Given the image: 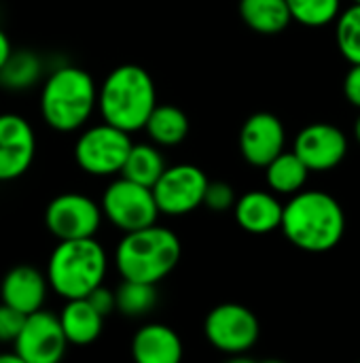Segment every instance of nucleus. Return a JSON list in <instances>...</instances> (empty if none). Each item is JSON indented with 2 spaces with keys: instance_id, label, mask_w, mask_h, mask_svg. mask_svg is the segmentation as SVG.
<instances>
[{
  "instance_id": "obj_1",
  "label": "nucleus",
  "mask_w": 360,
  "mask_h": 363,
  "mask_svg": "<svg viewBox=\"0 0 360 363\" xmlns=\"http://www.w3.org/2000/svg\"><path fill=\"white\" fill-rule=\"evenodd\" d=\"M280 230L299 251L329 253L346 234V213L331 194L301 189L284 204Z\"/></svg>"
},
{
  "instance_id": "obj_2",
  "label": "nucleus",
  "mask_w": 360,
  "mask_h": 363,
  "mask_svg": "<svg viewBox=\"0 0 360 363\" xmlns=\"http://www.w3.org/2000/svg\"><path fill=\"white\" fill-rule=\"evenodd\" d=\"M98 106V85L79 66H59L42 83L40 115L45 123L62 134L83 130Z\"/></svg>"
},
{
  "instance_id": "obj_3",
  "label": "nucleus",
  "mask_w": 360,
  "mask_h": 363,
  "mask_svg": "<svg viewBox=\"0 0 360 363\" xmlns=\"http://www.w3.org/2000/svg\"><path fill=\"white\" fill-rule=\"evenodd\" d=\"M157 104L153 77L136 64L117 66L98 87V111L102 119L127 134L144 128Z\"/></svg>"
},
{
  "instance_id": "obj_4",
  "label": "nucleus",
  "mask_w": 360,
  "mask_h": 363,
  "mask_svg": "<svg viewBox=\"0 0 360 363\" xmlns=\"http://www.w3.org/2000/svg\"><path fill=\"white\" fill-rule=\"evenodd\" d=\"M178 236L157 223L125 232L115 249V266L121 279L138 283H161L180 262Z\"/></svg>"
},
{
  "instance_id": "obj_5",
  "label": "nucleus",
  "mask_w": 360,
  "mask_h": 363,
  "mask_svg": "<svg viewBox=\"0 0 360 363\" xmlns=\"http://www.w3.org/2000/svg\"><path fill=\"white\" fill-rule=\"evenodd\" d=\"M108 272V255L104 247L91 238L76 240H57L49 264H47V281L49 289H53L64 300L87 298L98 285L104 283Z\"/></svg>"
},
{
  "instance_id": "obj_6",
  "label": "nucleus",
  "mask_w": 360,
  "mask_h": 363,
  "mask_svg": "<svg viewBox=\"0 0 360 363\" xmlns=\"http://www.w3.org/2000/svg\"><path fill=\"white\" fill-rule=\"evenodd\" d=\"M129 149V134L104 121L81 132L74 145V160L79 168L87 174L112 177L121 172Z\"/></svg>"
},
{
  "instance_id": "obj_7",
  "label": "nucleus",
  "mask_w": 360,
  "mask_h": 363,
  "mask_svg": "<svg viewBox=\"0 0 360 363\" xmlns=\"http://www.w3.org/2000/svg\"><path fill=\"white\" fill-rule=\"evenodd\" d=\"M102 215L119 230V232H134L157 223L159 208L151 187L134 183L125 177L112 181L100 202Z\"/></svg>"
},
{
  "instance_id": "obj_8",
  "label": "nucleus",
  "mask_w": 360,
  "mask_h": 363,
  "mask_svg": "<svg viewBox=\"0 0 360 363\" xmlns=\"http://www.w3.org/2000/svg\"><path fill=\"white\" fill-rule=\"evenodd\" d=\"M204 334L216 351L231 357H242L259 342L261 325L250 308L227 302L208 313Z\"/></svg>"
},
{
  "instance_id": "obj_9",
  "label": "nucleus",
  "mask_w": 360,
  "mask_h": 363,
  "mask_svg": "<svg viewBox=\"0 0 360 363\" xmlns=\"http://www.w3.org/2000/svg\"><path fill=\"white\" fill-rule=\"evenodd\" d=\"M208 187V177L193 164H178L166 168L151 187L159 215L182 217L202 206Z\"/></svg>"
},
{
  "instance_id": "obj_10",
  "label": "nucleus",
  "mask_w": 360,
  "mask_h": 363,
  "mask_svg": "<svg viewBox=\"0 0 360 363\" xmlns=\"http://www.w3.org/2000/svg\"><path fill=\"white\" fill-rule=\"evenodd\" d=\"M102 208L89 196L68 191L55 196L45 208V228L57 240L91 238L102 225Z\"/></svg>"
},
{
  "instance_id": "obj_11",
  "label": "nucleus",
  "mask_w": 360,
  "mask_h": 363,
  "mask_svg": "<svg viewBox=\"0 0 360 363\" xmlns=\"http://www.w3.org/2000/svg\"><path fill=\"white\" fill-rule=\"evenodd\" d=\"M68 349V340L57 315L40 308L25 315L23 325L13 340V351L21 363H57Z\"/></svg>"
},
{
  "instance_id": "obj_12",
  "label": "nucleus",
  "mask_w": 360,
  "mask_h": 363,
  "mask_svg": "<svg viewBox=\"0 0 360 363\" xmlns=\"http://www.w3.org/2000/svg\"><path fill=\"white\" fill-rule=\"evenodd\" d=\"M293 151L310 172H327L346 160L348 138L333 123H310L295 136Z\"/></svg>"
},
{
  "instance_id": "obj_13",
  "label": "nucleus",
  "mask_w": 360,
  "mask_h": 363,
  "mask_svg": "<svg viewBox=\"0 0 360 363\" xmlns=\"http://www.w3.org/2000/svg\"><path fill=\"white\" fill-rule=\"evenodd\" d=\"M36 155V134L28 119L15 113L0 115V183L23 177Z\"/></svg>"
},
{
  "instance_id": "obj_14",
  "label": "nucleus",
  "mask_w": 360,
  "mask_h": 363,
  "mask_svg": "<svg viewBox=\"0 0 360 363\" xmlns=\"http://www.w3.org/2000/svg\"><path fill=\"white\" fill-rule=\"evenodd\" d=\"M284 145L286 130L274 113H255L240 130L242 157L255 168H265L278 153L284 151Z\"/></svg>"
},
{
  "instance_id": "obj_15",
  "label": "nucleus",
  "mask_w": 360,
  "mask_h": 363,
  "mask_svg": "<svg viewBox=\"0 0 360 363\" xmlns=\"http://www.w3.org/2000/svg\"><path fill=\"white\" fill-rule=\"evenodd\" d=\"M49 291L47 274L36 270L34 266H15L11 268L0 283V302L19 311L21 315H30L45 306Z\"/></svg>"
},
{
  "instance_id": "obj_16",
  "label": "nucleus",
  "mask_w": 360,
  "mask_h": 363,
  "mask_svg": "<svg viewBox=\"0 0 360 363\" xmlns=\"http://www.w3.org/2000/svg\"><path fill=\"white\" fill-rule=\"evenodd\" d=\"M284 204L269 191L252 189L240 196L233 204V215L238 225L248 234H272L280 230Z\"/></svg>"
},
{
  "instance_id": "obj_17",
  "label": "nucleus",
  "mask_w": 360,
  "mask_h": 363,
  "mask_svg": "<svg viewBox=\"0 0 360 363\" xmlns=\"http://www.w3.org/2000/svg\"><path fill=\"white\" fill-rule=\"evenodd\" d=\"M132 357L136 363H180L182 340L163 323H146L132 338Z\"/></svg>"
},
{
  "instance_id": "obj_18",
  "label": "nucleus",
  "mask_w": 360,
  "mask_h": 363,
  "mask_svg": "<svg viewBox=\"0 0 360 363\" xmlns=\"http://www.w3.org/2000/svg\"><path fill=\"white\" fill-rule=\"evenodd\" d=\"M57 319L68 345H76V347H87L95 342L104 328V317L89 304L87 298L66 300Z\"/></svg>"
},
{
  "instance_id": "obj_19",
  "label": "nucleus",
  "mask_w": 360,
  "mask_h": 363,
  "mask_svg": "<svg viewBox=\"0 0 360 363\" xmlns=\"http://www.w3.org/2000/svg\"><path fill=\"white\" fill-rule=\"evenodd\" d=\"M142 130L157 147H178L189 136L191 125L182 108L172 104H155Z\"/></svg>"
},
{
  "instance_id": "obj_20",
  "label": "nucleus",
  "mask_w": 360,
  "mask_h": 363,
  "mask_svg": "<svg viewBox=\"0 0 360 363\" xmlns=\"http://www.w3.org/2000/svg\"><path fill=\"white\" fill-rule=\"evenodd\" d=\"M240 15L259 34H278L293 21L286 0H240Z\"/></svg>"
},
{
  "instance_id": "obj_21",
  "label": "nucleus",
  "mask_w": 360,
  "mask_h": 363,
  "mask_svg": "<svg viewBox=\"0 0 360 363\" xmlns=\"http://www.w3.org/2000/svg\"><path fill=\"white\" fill-rule=\"evenodd\" d=\"M308 177L310 170L295 151H282L265 166V181L274 194L293 196L306 187Z\"/></svg>"
},
{
  "instance_id": "obj_22",
  "label": "nucleus",
  "mask_w": 360,
  "mask_h": 363,
  "mask_svg": "<svg viewBox=\"0 0 360 363\" xmlns=\"http://www.w3.org/2000/svg\"><path fill=\"white\" fill-rule=\"evenodd\" d=\"M166 170V162L163 155L159 151L157 145H149V143H132V149L127 153V160L121 168V177L140 183L144 187H153L155 181L161 177V172Z\"/></svg>"
},
{
  "instance_id": "obj_23",
  "label": "nucleus",
  "mask_w": 360,
  "mask_h": 363,
  "mask_svg": "<svg viewBox=\"0 0 360 363\" xmlns=\"http://www.w3.org/2000/svg\"><path fill=\"white\" fill-rule=\"evenodd\" d=\"M42 77V60L30 49L11 51L0 68V87L8 91L30 89Z\"/></svg>"
},
{
  "instance_id": "obj_24",
  "label": "nucleus",
  "mask_w": 360,
  "mask_h": 363,
  "mask_svg": "<svg viewBox=\"0 0 360 363\" xmlns=\"http://www.w3.org/2000/svg\"><path fill=\"white\" fill-rule=\"evenodd\" d=\"M115 304L123 317H129V319L144 317L157 304V289L151 283L123 279V283L115 289Z\"/></svg>"
},
{
  "instance_id": "obj_25",
  "label": "nucleus",
  "mask_w": 360,
  "mask_h": 363,
  "mask_svg": "<svg viewBox=\"0 0 360 363\" xmlns=\"http://www.w3.org/2000/svg\"><path fill=\"white\" fill-rule=\"evenodd\" d=\"M291 19L308 28H323L337 19L342 0H286Z\"/></svg>"
},
{
  "instance_id": "obj_26",
  "label": "nucleus",
  "mask_w": 360,
  "mask_h": 363,
  "mask_svg": "<svg viewBox=\"0 0 360 363\" xmlns=\"http://www.w3.org/2000/svg\"><path fill=\"white\" fill-rule=\"evenodd\" d=\"M335 38L339 53L350 64H360V2H352V6L339 11L335 19Z\"/></svg>"
},
{
  "instance_id": "obj_27",
  "label": "nucleus",
  "mask_w": 360,
  "mask_h": 363,
  "mask_svg": "<svg viewBox=\"0 0 360 363\" xmlns=\"http://www.w3.org/2000/svg\"><path fill=\"white\" fill-rule=\"evenodd\" d=\"M236 191L229 183H223V181H208V187H206V194H204V202L202 206H208L212 213H225V211H231L233 204H236Z\"/></svg>"
},
{
  "instance_id": "obj_28",
  "label": "nucleus",
  "mask_w": 360,
  "mask_h": 363,
  "mask_svg": "<svg viewBox=\"0 0 360 363\" xmlns=\"http://www.w3.org/2000/svg\"><path fill=\"white\" fill-rule=\"evenodd\" d=\"M23 319H25V315L6 306L4 302H0V342L2 345H13V340L17 338V334L23 325Z\"/></svg>"
},
{
  "instance_id": "obj_29",
  "label": "nucleus",
  "mask_w": 360,
  "mask_h": 363,
  "mask_svg": "<svg viewBox=\"0 0 360 363\" xmlns=\"http://www.w3.org/2000/svg\"><path fill=\"white\" fill-rule=\"evenodd\" d=\"M87 300H89V304H91V306H93L102 317H104V319L117 311V304H115V291H112V289H108L104 283H102V285H98L93 291H89Z\"/></svg>"
},
{
  "instance_id": "obj_30",
  "label": "nucleus",
  "mask_w": 360,
  "mask_h": 363,
  "mask_svg": "<svg viewBox=\"0 0 360 363\" xmlns=\"http://www.w3.org/2000/svg\"><path fill=\"white\" fill-rule=\"evenodd\" d=\"M344 96L350 104L360 108V64H352L344 79Z\"/></svg>"
},
{
  "instance_id": "obj_31",
  "label": "nucleus",
  "mask_w": 360,
  "mask_h": 363,
  "mask_svg": "<svg viewBox=\"0 0 360 363\" xmlns=\"http://www.w3.org/2000/svg\"><path fill=\"white\" fill-rule=\"evenodd\" d=\"M11 51H13V47H11V40H8L6 32L0 28V68H2V64L6 62V57L11 55Z\"/></svg>"
},
{
  "instance_id": "obj_32",
  "label": "nucleus",
  "mask_w": 360,
  "mask_h": 363,
  "mask_svg": "<svg viewBox=\"0 0 360 363\" xmlns=\"http://www.w3.org/2000/svg\"><path fill=\"white\" fill-rule=\"evenodd\" d=\"M0 363H21V359H19V355L13 351V353H2V355H0Z\"/></svg>"
},
{
  "instance_id": "obj_33",
  "label": "nucleus",
  "mask_w": 360,
  "mask_h": 363,
  "mask_svg": "<svg viewBox=\"0 0 360 363\" xmlns=\"http://www.w3.org/2000/svg\"><path fill=\"white\" fill-rule=\"evenodd\" d=\"M354 138H356V143L360 145V115L359 119H356V123H354Z\"/></svg>"
},
{
  "instance_id": "obj_34",
  "label": "nucleus",
  "mask_w": 360,
  "mask_h": 363,
  "mask_svg": "<svg viewBox=\"0 0 360 363\" xmlns=\"http://www.w3.org/2000/svg\"><path fill=\"white\" fill-rule=\"evenodd\" d=\"M352 2H360V0H352Z\"/></svg>"
}]
</instances>
